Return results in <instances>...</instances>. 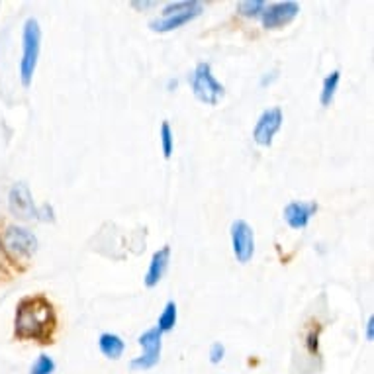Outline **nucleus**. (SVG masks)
I'll return each instance as SVG.
<instances>
[{"instance_id":"nucleus-1","label":"nucleus","mask_w":374,"mask_h":374,"mask_svg":"<svg viewBox=\"0 0 374 374\" xmlns=\"http://www.w3.org/2000/svg\"><path fill=\"white\" fill-rule=\"evenodd\" d=\"M53 324L51 306L43 298H28L20 304L16 316V331L20 337H41V333Z\"/></svg>"},{"instance_id":"nucleus-2","label":"nucleus","mask_w":374,"mask_h":374,"mask_svg":"<svg viewBox=\"0 0 374 374\" xmlns=\"http://www.w3.org/2000/svg\"><path fill=\"white\" fill-rule=\"evenodd\" d=\"M22 61H20V77L22 85L29 87L32 78L38 67L39 49H41V29L36 18L26 20L24 24V34H22Z\"/></svg>"},{"instance_id":"nucleus-3","label":"nucleus","mask_w":374,"mask_h":374,"mask_svg":"<svg viewBox=\"0 0 374 374\" xmlns=\"http://www.w3.org/2000/svg\"><path fill=\"white\" fill-rule=\"evenodd\" d=\"M202 4L200 2H173L163 10V16L149 22V28L159 34H167L173 29L181 28L184 24H188L191 20L200 16Z\"/></svg>"},{"instance_id":"nucleus-4","label":"nucleus","mask_w":374,"mask_h":374,"mask_svg":"<svg viewBox=\"0 0 374 374\" xmlns=\"http://www.w3.org/2000/svg\"><path fill=\"white\" fill-rule=\"evenodd\" d=\"M192 92L194 96L200 100L202 104L216 106L220 102L223 95H226V88L221 83L216 81V77L212 75L210 63H198L194 73L191 77Z\"/></svg>"},{"instance_id":"nucleus-5","label":"nucleus","mask_w":374,"mask_h":374,"mask_svg":"<svg viewBox=\"0 0 374 374\" xmlns=\"http://www.w3.org/2000/svg\"><path fill=\"white\" fill-rule=\"evenodd\" d=\"M161 337H163V333L157 327L147 329L145 333L139 335L137 343L144 349V355L137 356L130 363L132 370H147V368H151L159 363V359H161Z\"/></svg>"},{"instance_id":"nucleus-6","label":"nucleus","mask_w":374,"mask_h":374,"mask_svg":"<svg viewBox=\"0 0 374 374\" xmlns=\"http://www.w3.org/2000/svg\"><path fill=\"white\" fill-rule=\"evenodd\" d=\"M231 245H233V255L241 265H247L253 259L255 253V233L253 228L245 220H235L231 223Z\"/></svg>"},{"instance_id":"nucleus-7","label":"nucleus","mask_w":374,"mask_h":374,"mask_svg":"<svg viewBox=\"0 0 374 374\" xmlns=\"http://www.w3.org/2000/svg\"><path fill=\"white\" fill-rule=\"evenodd\" d=\"M2 245L12 257H29L38 249V240L28 230L10 226L2 235Z\"/></svg>"},{"instance_id":"nucleus-8","label":"nucleus","mask_w":374,"mask_h":374,"mask_svg":"<svg viewBox=\"0 0 374 374\" xmlns=\"http://www.w3.org/2000/svg\"><path fill=\"white\" fill-rule=\"evenodd\" d=\"M282 125V110L280 108H269L259 116L257 124L253 127V141L261 147H270L275 135Z\"/></svg>"},{"instance_id":"nucleus-9","label":"nucleus","mask_w":374,"mask_h":374,"mask_svg":"<svg viewBox=\"0 0 374 374\" xmlns=\"http://www.w3.org/2000/svg\"><path fill=\"white\" fill-rule=\"evenodd\" d=\"M298 12H300V6L296 2H275V4L265 6L261 20L267 29H279L296 18Z\"/></svg>"},{"instance_id":"nucleus-10","label":"nucleus","mask_w":374,"mask_h":374,"mask_svg":"<svg viewBox=\"0 0 374 374\" xmlns=\"http://www.w3.org/2000/svg\"><path fill=\"white\" fill-rule=\"evenodd\" d=\"M8 206L10 212L22 218V220H32L36 218V208H34V200H32V194H29L28 186L24 183H18L12 186V191L8 194Z\"/></svg>"},{"instance_id":"nucleus-11","label":"nucleus","mask_w":374,"mask_h":374,"mask_svg":"<svg viewBox=\"0 0 374 374\" xmlns=\"http://www.w3.org/2000/svg\"><path fill=\"white\" fill-rule=\"evenodd\" d=\"M317 212L316 202H290L284 208V220L292 230H304Z\"/></svg>"},{"instance_id":"nucleus-12","label":"nucleus","mask_w":374,"mask_h":374,"mask_svg":"<svg viewBox=\"0 0 374 374\" xmlns=\"http://www.w3.org/2000/svg\"><path fill=\"white\" fill-rule=\"evenodd\" d=\"M169 261H171V247L169 245L155 251L151 263H149V269H147V275H145V286L153 288L163 280L165 272L169 269Z\"/></svg>"},{"instance_id":"nucleus-13","label":"nucleus","mask_w":374,"mask_h":374,"mask_svg":"<svg viewBox=\"0 0 374 374\" xmlns=\"http://www.w3.org/2000/svg\"><path fill=\"white\" fill-rule=\"evenodd\" d=\"M98 347H100V351H102V355L106 359L118 361L124 353L125 343L122 341V337L116 335V333H102L100 339H98Z\"/></svg>"},{"instance_id":"nucleus-14","label":"nucleus","mask_w":374,"mask_h":374,"mask_svg":"<svg viewBox=\"0 0 374 374\" xmlns=\"http://www.w3.org/2000/svg\"><path fill=\"white\" fill-rule=\"evenodd\" d=\"M339 78H341V73H339V71H333V73H329V75L324 78L321 96H319V102H321V106H329L331 102H333L337 87H339Z\"/></svg>"},{"instance_id":"nucleus-15","label":"nucleus","mask_w":374,"mask_h":374,"mask_svg":"<svg viewBox=\"0 0 374 374\" xmlns=\"http://www.w3.org/2000/svg\"><path fill=\"white\" fill-rule=\"evenodd\" d=\"M174 326H176V304H174V302H167L163 314L159 316L157 329H159L161 333H169V331H173Z\"/></svg>"},{"instance_id":"nucleus-16","label":"nucleus","mask_w":374,"mask_h":374,"mask_svg":"<svg viewBox=\"0 0 374 374\" xmlns=\"http://www.w3.org/2000/svg\"><path fill=\"white\" fill-rule=\"evenodd\" d=\"M265 6H267L265 0H245V2L237 4V10H240V14L247 16V18H259Z\"/></svg>"},{"instance_id":"nucleus-17","label":"nucleus","mask_w":374,"mask_h":374,"mask_svg":"<svg viewBox=\"0 0 374 374\" xmlns=\"http://www.w3.org/2000/svg\"><path fill=\"white\" fill-rule=\"evenodd\" d=\"M53 370H55V361L48 355H39L29 374H51Z\"/></svg>"},{"instance_id":"nucleus-18","label":"nucleus","mask_w":374,"mask_h":374,"mask_svg":"<svg viewBox=\"0 0 374 374\" xmlns=\"http://www.w3.org/2000/svg\"><path fill=\"white\" fill-rule=\"evenodd\" d=\"M161 144H163L165 159H171L174 144H173V132H171V125H169V122H163V125H161Z\"/></svg>"},{"instance_id":"nucleus-19","label":"nucleus","mask_w":374,"mask_h":374,"mask_svg":"<svg viewBox=\"0 0 374 374\" xmlns=\"http://www.w3.org/2000/svg\"><path fill=\"white\" fill-rule=\"evenodd\" d=\"M223 355H226V349H223V345H221V343H214L210 349L212 365H218V363H221Z\"/></svg>"},{"instance_id":"nucleus-20","label":"nucleus","mask_w":374,"mask_h":374,"mask_svg":"<svg viewBox=\"0 0 374 374\" xmlns=\"http://www.w3.org/2000/svg\"><path fill=\"white\" fill-rule=\"evenodd\" d=\"M373 329H374V317H368L366 321V339L373 341Z\"/></svg>"}]
</instances>
